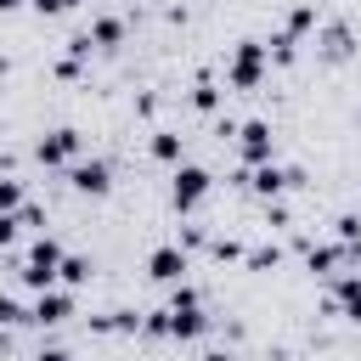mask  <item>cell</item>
I'll list each match as a JSON object with an SVG mask.
<instances>
[{
	"mask_svg": "<svg viewBox=\"0 0 361 361\" xmlns=\"http://www.w3.org/2000/svg\"><path fill=\"white\" fill-rule=\"evenodd\" d=\"M265 62H271L265 39H237V51H231V62H226V85H231V90H259Z\"/></svg>",
	"mask_w": 361,
	"mask_h": 361,
	"instance_id": "1",
	"label": "cell"
},
{
	"mask_svg": "<svg viewBox=\"0 0 361 361\" xmlns=\"http://www.w3.org/2000/svg\"><path fill=\"white\" fill-rule=\"evenodd\" d=\"M209 192H214V175H209L203 164H175V175H169V203H175L180 214H192Z\"/></svg>",
	"mask_w": 361,
	"mask_h": 361,
	"instance_id": "2",
	"label": "cell"
},
{
	"mask_svg": "<svg viewBox=\"0 0 361 361\" xmlns=\"http://www.w3.org/2000/svg\"><path fill=\"white\" fill-rule=\"evenodd\" d=\"M79 147H85V135L62 124V130H51V135L34 141V158H39L45 169H73V164H79Z\"/></svg>",
	"mask_w": 361,
	"mask_h": 361,
	"instance_id": "3",
	"label": "cell"
},
{
	"mask_svg": "<svg viewBox=\"0 0 361 361\" xmlns=\"http://www.w3.org/2000/svg\"><path fill=\"white\" fill-rule=\"evenodd\" d=\"M237 152H243V169H259V164H271V152H276V135H271V124H265V118H248V124L237 130Z\"/></svg>",
	"mask_w": 361,
	"mask_h": 361,
	"instance_id": "4",
	"label": "cell"
},
{
	"mask_svg": "<svg viewBox=\"0 0 361 361\" xmlns=\"http://www.w3.org/2000/svg\"><path fill=\"white\" fill-rule=\"evenodd\" d=\"M68 186H73L79 197H107V192H113V169H107L102 158H79V164L68 169Z\"/></svg>",
	"mask_w": 361,
	"mask_h": 361,
	"instance_id": "5",
	"label": "cell"
},
{
	"mask_svg": "<svg viewBox=\"0 0 361 361\" xmlns=\"http://www.w3.org/2000/svg\"><path fill=\"white\" fill-rule=\"evenodd\" d=\"M186 271H192V254H186L180 243H164V248L147 254V276H152V282H169V288H175Z\"/></svg>",
	"mask_w": 361,
	"mask_h": 361,
	"instance_id": "6",
	"label": "cell"
},
{
	"mask_svg": "<svg viewBox=\"0 0 361 361\" xmlns=\"http://www.w3.org/2000/svg\"><path fill=\"white\" fill-rule=\"evenodd\" d=\"M73 316V293L68 288H45V293H34V305H28V322L34 327H62Z\"/></svg>",
	"mask_w": 361,
	"mask_h": 361,
	"instance_id": "7",
	"label": "cell"
},
{
	"mask_svg": "<svg viewBox=\"0 0 361 361\" xmlns=\"http://www.w3.org/2000/svg\"><path fill=\"white\" fill-rule=\"evenodd\" d=\"M169 310V305H164ZM214 322L203 316V305H192V310H169V338H203Z\"/></svg>",
	"mask_w": 361,
	"mask_h": 361,
	"instance_id": "8",
	"label": "cell"
},
{
	"mask_svg": "<svg viewBox=\"0 0 361 361\" xmlns=\"http://www.w3.org/2000/svg\"><path fill=\"white\" fill-rule=\"evenodd\" d=\"M333 305H338L350 322H361V271H344V276L333 282Z\"/></svg>",
	"mask_w": 361,
	"mask_h": 361,
	"instance_id": "9",
	"label": "cell"
},
{
	"mask_svg": "<svg viewBox=\"0 0 361 361\" xmlns=\"http://www.w3.org/2000/svg\"><path fill=\"white\" fill-rule=\"evenodd\" d=\"M152 158L158 164H186V135H175V130H152Z\"/></svg>",
	"mask_w": 361,
	"mask_h": 361,
	"instance_id": "10",
	"label": "cell"
},
{
	"mask_svg": "<svg viewBox=\"0 0 361 361\" xmlns=\"http://www.w3.org/2000/svg\"><path fill=\"white\" fill-rule=\"evenodd\" d=\"M350 51H355V34H350L344 23H333V28L322 34V56H327V62H344Z\"/></svg>",
	"mask_w": 361,
	"mask_h": 361,
	"instance_id": "11",
	"label": "cell"
},
{
	"mask_svg": "<svg viewBox=\"0 0 361 361\" xmlns=\"http://www.w3.org/2000/svg\"><path fill=\"white\" fill-rule=\"evenodd\" d=\"M85 34H90V45H102V51H113V45L124 39V17H96V23L85 28Z\"/></svg>",
	"mask_w": 361,
	"mask_h": 361,
	"instance_id": "12",
	"label": "cell"
},
{
	"mask_svg": "<svg viewBox=\"0 0 361 361\" xmlns=\"http://www.w3.org/2000/svg\"><path fill=\"white\" fill-rule=\"evenodd\" d=\"M23 203H28V186L17 175H0V214H17Z\"/></svg>",
	"mask_w": 361,
	"mask_h": 361,
	"instance_id": "13",
	"label": "cell"
},
{
	"mask_svg": "<svg viewBox=\"0 0 361 361\" xmlns=\"http://www.w3.org/2000/svg\"><path fill=\"white\" fill-rule=\"evenodd\" d=\"M243 265H248V271H276V265H282V248H276V243H259V248L243 254Z\"/></svg>",
	"mask_w": 361,
	"mask_h": 361,
	"instance_id": "14",
	"label": "cell"
},
{
	"mask_svg": "<svg viewBox=\"0 0 361 361\" xmlns=\"http://www.w3.org/2000/svg\"><path fill=\"white\" fill-rule=\"evenodd\" d=\"M90 271H96V265H90V259H85V254H68V259H62V271H56V276H62V282H68V288H85V282H90Z\"/></svg>",
	"mask_w": 361,
	"mask_h": 361,
	"instance_id": "15",
	"label": "cell"
},
{
	"mask_svg": "<svg viewBox=\"0 0 361 361\" xmlns=\"http://www.w3.org/2000/svg\"><path fill=\"white\" fill-rule=\"evenodd\" d=\"M305 28H316V6H310V0H299V6L288 11V23H282V34H293V39H299Z\"/></svg>",
	"mask_w": 361,
	"mask_h": 361,
	"instance_id": "16",
	"label": "cell"
},
{
	"mask_svg": "<svg viewBox=\"0 0 361 361\" xmlns=\"http://www.w3.org/2000/svg\"><path fill=\"white\" fill-rule=\"evenodd\" d=\"M265 51H271V62H282V68H288V62H293V56H299V39H293V34H282V28H276V34H271V39H265Z\"/></svg>",
	"mask_w": 361,
	"mask_h": 361,
	"instance_id": "17",
	"label": "cell"
},
{
	"mask_svg": "<svg viewBox=\"0 0 361 361\" xmlns=\"http://www.w3.org/2000/svg\"><path fill=\"white\" fill-rule=\"evenodd\" d=\"M192 107H197V113H214V107H220V85H214V79H197V85H192Z\"/></svg>",
	"mask_w": 361,
	"mask_h": 361,
	"instance_id": "18",
	"label": "cell"
},
{
	"mask_svg": "<svg viewBox=\"0 0 361 361\" xmlns=\"http://www.w3.org/2000/svg\"><path fill=\"white\" fill-rule=\"evenodd\" d=\"M17 322H28V310H23L11 293H0V327H17Z\"/></svg>",
	"mask_w": 361,
	"mask_h": 361,
	"instance_id": "19",
	"label": "cell"
},
{
	"mask_svg": "<svg viewBox=\"0 0 361 361\" xmlns=\"http://www.w3.org/2000/svg\"><path fill=\"white\" fill-rule=\"evenodd\" d=\"M17 226H28V231H45V209H39V203H23V209H17Z\"/></svg>",
	"mask_w": 361,
	"mask_h": 361,
	"instance_id": "20",
	"label": "cell"
},
{
	"mask_svg": "<svg viewBox=\"0 0 361 361\" xmlns=\"http://www.w3.org/2000/svg\"><path fill=\"white\" fill-rule=\"evenodd\" d=\"M209 254H214V259H243V243H231V237H214V243H209Z\"/></svg>",
	"mask_w": 361,
	"mask_h": 361,
	"instance_id": "21",
	"label": "cell"
},
{
	"mask_svg": "<svg viewBox=\"0 0 361 361\" xmlns=\"http://www.w3.org/2000/svg\"><path fill=\"white\" fill-rule=\"evenodd\" d=\"M73 6H85V0H34L39 17H56V11H73Z\"/></svg>",
	"mask_w": 361,
	"mask_h": 361,
	"instance_id": "22",
	"label": "cell"
},
{
	"mask_svg": "<svg viewBox=\"0 0 361 361\" xmlns=\"http://www.w3.org/2000/svg\"><path fill=\"white\" fill-rule=\"evenodd\" d=\"M17 243V214H0V248Z\"/></svg>",
	"mask_w": 361,
	"mask_h": 361,
	"instance_id": "23",
	"label": "cell"
},
{
	"mask_svg": "<svg viewBox=\"0 0 361 361\" xmlns=\"http://www.w3.org/2000/svg\"><path fill=\"white\" fill-rule=\"evenodd\" d=\"M34 361H73V350H62V344H39Z\"/></svg>",
	"mask_w": 361,
	"mask_h": 361,
	"instance_id": "24",
	"label": "cell"
},
{
	"mask_svg": "<svg viewBox=\"0 0 361 361\" xmlns=\"http://www.w3.org/2000/svg\"><path fill=\"white\" fill-rule=\"evenodd\" d=\"M180 237H186V248H203V243H209V231H203V226H186Z\"/></svg>",
	"mask_w": 361,
	"mask_h": 361,
	"instance_id": "25",
	"label": "cell"
},
{
	"mask_svg": "<svg viewBox=\"0 0 361 361\" xmlns=\"http://www.w3.org/2000/svg\"><path fill=\"white\" fill-rule=\"evenodd\" d=\"M203 361H231V350H209V355H203Z\"/></svg>",
	"mask_w": 361,
	"mask_h": 361,
	"instance_id": "26",
	"label": "cell"
},
{
	"mask_svg": "<svg viewBox=\"0 0 361 361\" xmlns=\"http://www.w3.org/2000/svg\"><path fill=\"white\" fill-rule=\"evenodd\" d=\"M17 6H23V0H0V11H17Z\"/></svg>",
	"mask_w": 361,
	"mask_h": 361,
	"instance_id": "27",
	"label": "cell"
},
{
	"mask_svg": "<svg viewBox=\"0 0 361 361\" xmlns=\"http://www.w3.org/2000/svg\"><path fill=\"white\" fill-rule=\"evenodd\" d=\"M355 118H361V113H355Z\"/></svg>",
	"mask_w": 361,
	"mask_h": 361,
	"instance_id": "28",
	"label": "cell"
}]
</instances>
